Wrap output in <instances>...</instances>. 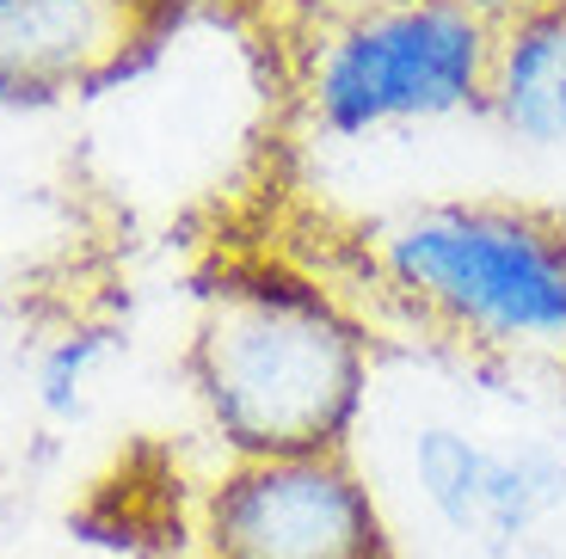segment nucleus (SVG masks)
<instances>
[{
  "mask_svg": "<svg viewBox=\"0 0 566 559\" xmlns=\"http://www.w3.org/2000/svg\"><path fill=\"white\" fill-rule=\"evenodd\" d=\"M530 155L566 148V7H505L486 68V112Z\"/></svg>",
  "mask_w": 566,
  "mask_h": 559,
  "instance_id": "nucleus-6",
  "label": "nucleus"
},
{
  "mask_svg": "<svg viewBox=\"0 0 566 559\" xmlns=\"http://www.w3.org/2000/svg\"><path fill=\"white\" fill-rule=\"evenodd\" d=\"M369 283L412 326L499 363H566V215L438 197L364 234Z\"/></svg>",
  "mask_w": 566,
  "mask_h": 559,
  "instance_id": "nucleus-2",
  "label": "nucleus"
},
{
  "mask_svg": "<svg viewBox=\"0 0 566 559\" xmlns=\"http://www.w3.org/2000/svg\"><path fill=\"white\" fill-rule=\"evenodd\" d=\"M566 504V462L548 443H499L493 455V486H486L481 535L486 553H511L517 541L542 529Z\"/></svg>",
  "mask_w": 566,
  "mask_h": 559,
  "instance_id": "nucleus-8",
  "label": "nucleus"
},
{
  "mask_svg": "<svg viewBox=\"0 0 566 559\" xmlns=\"http://www.w3.org/2000/svg\"><path fill=\"white\" fill-rule=\"evenodd\" d=\"M493 455L499 443H486L481 431H468L455 419H431L412 431L407 443V474L419 486L424 510L443 523L450 535L474 541L486 510V486H493Z\"/></svg>",
  "mask_w": 566,
  "mask_h": 559,
  "instance_id": "nucleus-7",
  "label": "nucleus"
},
{
  "mask_svg": "<svg viewBox=\"0 0 566 559\" xmlns=\"http://www.w3.org/2000/svg\"><path fill=\"white\" fill-rule=\"evenodd\" d=\"M499 13V0H357L302 43V117L326 141L481 117Z\"/></svg>",
  "mask_w": 566,
  "mask_h": 559,
  "instance_id": "nucleus-3",
  "label": "nucleus"
},
{
  "mask_svg": "<svg viewBox=\"0 0 566 559\" xmlns=\"http://www.w3.org/2000/svg\"><path fill=\"white\" fill-rule=\"evenodd\" d=\"M105 333H62L56 345L38 357V405L50 419H74L86 405V388H93V369H99Z\"/></svg>",
  "mask_w": 566,
  "mask_h": 559,
  "instance_id": "nucleus-9",
  "label": "nucleus"
},
{
  "mask_svg": "<svg viewBox=\"0 0 566 559\" xmlns=\"http://www.w3.org/2000/svg\"><path fill=\"white\" fill-rule=\"evenodd\" d=\"M142 31V0H0V105H56L112 81Z\"/></svg>",
  "mask_w": 566,
  "mask_h": 559,
  "instance_id": "nucleus-5",
  "label": "nucleus"
},
{
  "mask_svg": "<svg viewBox=\"0 0 566 559\" xmlns=\"http://www.w3.org/2000/svg\"><path fill=\"white\" fill-rule=\"evenodd\" d=\"M499 7H566V0H499Z\"/></svg>",
  "mask_w": 566,
  "mask_h": 559,
  "instance_id": "nucleus-10",
  "label": "nucleus"
},
{
  "mask_svg": "<svg viewBox=\"0 0 566 559\" xmlns=\"http://www.w3.org/2000/svg\"><path fill=\"white\" fill-rule=\"evenodd\" d=\"M203 559H395V535L352 455L228 462L203 492Z\"/></svg>",
  "mask_w": 566,
  "mask_h": 559,
  "instance_id": "nucleus-4",
  "label": "nucleus"
},
{
  "mask_svg": "<svg viewBox=\"0 0 566 559\" xmlns=\"http://www.w3.org/2000/svg\"><path fill=\"white\" fill-rule=\"evenodd\" d=\"M185 376L228 462L352 455L376 388V333L326 277L241 252L198 283Z\"/></svg>",
  "mask_w": 566,
  "mask_h": 559,
  "instance_id": "nucleus-1",
  "label": "nucleus"
}]
</instances>
